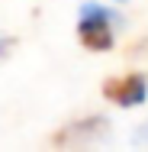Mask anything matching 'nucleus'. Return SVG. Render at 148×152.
I'll use <instances>...</instances> for the list:
<instances>
[{"mask_svg":"<svg viewBox=\"0 0 148 152\" xmlns=\"http://www.w3.org/2000/svg\"><path fill=\"white\" fill-rule=\"evenodd\" d=\"M145 75L132 71V75H122V78H113V81H103V97L113 100L116 107H139L145 100Z\"/></svg>","mask_w":148,"mask_h":152,"instance_id":"f03ea898","label":"nucleus"},{"mask_svg":"<svg viewBox=\"0 0 148 152\" xmlns=\"http://www.w3.org/2000/svg\"><path fill=\"white\" fill-rule=\"evenodd\" d=\"M106 126H110V123L103 120V117H87V120L68 123V126L61 129L58 136H55V142H58V146H77V142H93V139H100V136L106 133Z\"/></svg>","mask_w":148,"mask_h":152,"instance_id":"7ed1b4c3","label":"nucleus"},{"mask_svg":"<svg viewBox=\"0 0 148 152\" xmlns=\"http://www.w3.org/2000/svg\"><path fill=\"white\" fill-rule=\"evenodd\" d=\"M0 55H3V39H0Z\"/></svg>","mask_w":148,"mask_h":152,"instance_id":"39448f33","label":"nucleus"},{"mask_svg":"<svg viewBox=\"0 0 148 152\" xmlns=\"http://www.w3.org/2000/svg\"><path fill=\"white\" fill-rule=\"evenodd\" d=\"M135 139H139V142H145V139H148V123H142V129L135 133Z\"/></svg>","mask_w":148,"mask_h":152,"instance_id":"20e7f679","label":"nucleus"},{"mask_svg":"<svg viewBox=\"0 0 148 152\" xmlns=\"http://www.w3.org/2000/svg\"><path fill=\"white\" fill-rule=\"evenodd\" d=\"M77 39L90 52H110L113 49V13H106L100 3H84L77 16Z\"/></svg>","mask_w":148,"mask_h":152,"instance_id":"f257e3e1","label":"nucleus"}]
</instances>
